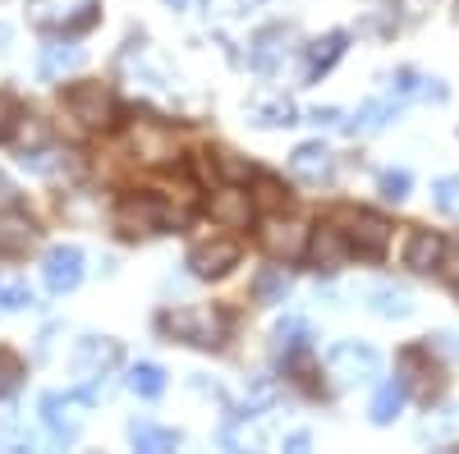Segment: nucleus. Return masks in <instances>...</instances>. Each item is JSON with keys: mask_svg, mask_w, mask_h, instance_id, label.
<instances>
[{"mask_svg": "<svg viewBox=\"0 0 459 454\" xmlns=\"http://www.w3.org/2000/svg\"><path fill=\"white\" fill-rule=\"evenodd\" d=\"M28 19L51 32H83L97 23V0H28Z\"/></svg>", "mask_w": 459, "mask_h": 454, "instance_id": "5", "label": "nucleus"}, {"mask_svg": "<svg viewBox=\"0 0 459 454\" xmlns=\"http://www.w3.org/2000/svg\"><path fill=\"white\" fill-rule=\"evenodd\" d=\"M248 216H253V198L239 193L235 184L221 188V193L212 198V220H221L225 230H239V225H248Z\"/></svg>", "mask_w": 459, "mask_h": 454, "instance_id": "19", "label": "nucleus"}, {"mask_svg": "<svg viewBox=\"0 0 459 454\" xmlns=\"http://www.w3.org/2000/svg\"><path fill=\"white\" fill-rule=\"evenodd\" d=\"M19 120H23V106H19L14 97H0V142H10V138H14Z\"/></svg>", "mask_w": 459, "mask_h": 454, "instance_id": "35", "label": "nucleus"}, {"mask_svg": "<svg viewBox=\"0 0 459 454\" xmlns=\"http://www.w3.org/2000/svg\"><path fill=\"white\" fill-rule=\"evenodd\" d=\"M400 372H404V390L432 399L441 390V367L432 363V345H413L400 354Z\"/></svg>", "mask_w": 459, "mask_h": 454, "instance_id": "11", "label": "nucleus"}, {"mask_svg": "<svg viewBox=\"0 0 459 454\" xmlns=\"http://www.w3.org/2000/svg\"><path fill=\"white\" fill-rule=\"evenodd\" d=\"M377 372H381V354L372 345H359V339H340V345L326 354V376H331L335 390L368 386Z\"/></svg>", "mask_w": 459, "mask_h": 454, "instance_id": "3", "label": "nucleus"}, {"mask_svg": "<svg viewBox=\"0 0 459 454\" xmlns=\"http://www.w3.org/2000/svg\"><path fill=\"white\" fill-rule=\"evenodd\" d=\"M308 335H313V330H308V321H299V317H285V321L276 326V354H281V358L290 363V358H294V354H299L303 345H308Z\"/></svg>", "mask_w": 459, "mask_h": 454, "instance_id": "29", "label": "nucleus"}, {"mask_svg": "<svg viewBox=\"0 0 459 454\" xmlns=\"http://www.w3.org/2000/svg\"><path fill=\"white\" fill-rule=\"evenodd\" d=\"M455 19H459V14H455Z\"/></svg>", "mask_w": 459, "mask_h": 454, "instance_id": "40", "label": "nucleus"}, {"mask_svg": "<svg viewBox=\"0 0 459 454\" xmlns=\"http://www.w3.org/2000/svg\"><path fill=\"white\" fill-rule=\"evenodd\" d=\"M115 220H120L125 235H161V230H170V225L184 220V211H175V207H170L166 198H157V193H134V198L120 202Z\"/></svg>", "mask_w": 459, "mask_h": 454, "instance_id": "4", "label": "nucleus"}, {"mask_svg": "<svg viewBox=\"0 0 459 454\" xmlns=\"http://www.w3.org/2000/svg\"><path fill=\"white\" fill-rule=\"evenodd\" d=\"M212 166H216V170H221L230 184H244V179L253 175V170H248V166L235 157V151H212Z\"/></svg>", "mask_w": 459, "mask_h": 454, "instance_id": "32", "label": "nucleus"}, {"mask_svg": "<svg viewBox=\"0 0 459 454\" xmlns=\"http://www.w3.org/2000/svg\"><path fill=\"white\" fill-rule=\"evenodd\" d=\"M308 253H313V267H317V271H335L340 261L354 257V253H350V239L335 230V220H322V225H317V235H313Z\"/></svg>", "mask_w": 459, "mask_h": 454, "instance_id": "15", "label": "nucleus"}, {"mask_svg": "<svg viewBox=\"0 0 459 454\" xmlns=\"http://www.w3.org/2000/svg\"><path fill=\"white\" fill-rule=\"evenodd\" d=\"M19 376H23V367H19V358H10V354H0V399H5L14 386H19Z\"/></svg>", "mask_w": 459, "mask_h": 454, "instance_id": "37", "label": "nucleus"}, {"mask_svg": "<svg viewBox=\"0 0 459 454\" xmlns=\"http://www.w3.org/2000/svg\"><path fill=\"white\" fill-rule=\"evenodd\" d=\"M28 303H32V289L28 285H19V280L0 285V308H5V313H19V308H28Z\"/></svg>", "mask_w": 459, "mask_h": 454, "instance_id": "34", "label": "nucleus"}, {"mask_svg": "<svg viewBox=\"0 0 459 454\" xmlns=\"http://www.w3.org/2000/svg\"><path fill=\"white\" fill-rule=\"evenodd\" d=\"M79 64H83V51H79V47H69V42H51V47H42L37 73H42L47 83H56V79H65V73H74Z\"/></svg>", "mask_w": 459, "mask_h": 454, "instance_id": "21", "label": "nucleus"}, {"mask_svg": "<svg viewBox=\"0 0 459 454\" xmlns=\"http://www.w3.org/2000/svg\"><path fill=\"white\" fill-rule=\"evenodd\" d=\"M368 308H372L377 317H409L413 303H409V294L395 289V285H372V289H368Z\"/></svg>", "mask_w": 459, "mask_h": 454, "instance_id": "25", "label": "nucleus"}, {"mask_svg": "<svg viewBox=\"0 0 459 454\" xmlns=\"http://www.w3.org/2000/svg\"><path fill=\"white\" fill-rule=\"evenodd\" d=\"M161 330L184 339V345H194V349H221L230 317L221 308H212V303H188V308H175L161 317Z\"/></svg>", "mask_w": 459, "mask_h": 454, "instance_id": "1", "label": "nucleus"}, {"mask_svg": "<svg viewBox=\"0 0 459 454\" xmlns=\"http://www.w3.org/2000/svg\"><path fill=\"white\" fill-rule=\"evenodd\" d=\"M65 106H69V116L79 120L83 129H106L110 116H115V106H110V92L101 83H74L65 92Z\"/></svg>", "mask_w": 459, "mask_h": 454, "instance_id": "9", "label": "nucleus"}, {"mask_svg": "<svg viewBox=\"0 0 459 454\" xmlns=\"http://www.w3.org/2000/svg\"><path fill=\"white\" fill-rule=\"evenodd\" d=\"M14 198H19V188H14L5 175H0V211H5V207H14Z\"/></svg>", "mask_w": 459, "mask_h": 454, "instance_id": "39", "label": "nucleus"}, {"mask_svg": "<svg viewBox=\"0 0 459 454\" xmlns=\"http://www.w3.org/2000/svg\"><path fill=\"white\" fill-rule=\"evenodd\" d=\"M437 271H441V280L459 294V244H446V253H441V267H437Z\"/></svg>", "mask_w": 459, "mask_h": 454, "instance_id": "36", "label": "nucleus"}, {"mask_svg": "<svg viewBox=\"0 0 459 454\" xmlns=\"http://www.w3.org/2000/svg\"><path fill=\"white\" fill-rule=\"evenodd\" d=\"M432 202H437V211H446V216H459V175H446V179H437V188H432Z\"/></svg>", "mask_w": 459, "mask_h": 454, "instance_id": "31", "label": "nucleus"}, {"mask_svg": "<svg viewBox=\"0 0 459 454\" xmlns=\"http://www.w3.org/2000/svg\"><path fill=\"white\" fill-rule=\"evenodd\" d=\"M395 120V101H368L359 106V116L350 120V133H381Z\"/></svg>", "mask_w": 459, "mask_h": 454, "instance_id": "26", "label": "nucleus"}, {"mask_svg": "<svg viewBox=\"0 0 459 454\" xmlns=\"http://www.w3.org/2000/svg\"><path fill=\"white\" fill-rule=\"evenodd\" d=\"M294 42H299V37H294V28H285V23H276V28L257 32V42H253V51H248L253 69H257V73H276V69L290 60Z\"/></svg>", "mask_w": 459, "mask_h": 454, "instance_id": "13", "label": "nucleus"}, {"mask_svg": "<svg viewBox=\"0 0 459 454\" xmlns=\"http://www.w3.org/2000/svg\"><path fill=\"white\" fill-rule=\"evenodd\" d=\"M235 267H239V239H230V235H212L188 248V271L198 280H221Z\"/></svg>", "mask_w": 459, "mask_h": 454, "instance_id": "7", "label": "nucleus"}, {"mask_svg": "<svg viewBox=\"0 0 459 454\" xmlns=\"http://www.w3.org/2000/svg\"><path fill=\"white\" fill-rule=\"evenodd\" d=\"M409 170H386V175H381V198H386V202H400V198H409Z\"/></svg>", "mask_w": 459, "mask_h": 454, "instance_id": "33", "label": "nucleus"}, {"mask_svg": "<svg viewBox=\"0 0 459 454\" xmlns=\"http://www.w3.org/2000/svg\"><path fill=\"white\" fill-rule=\"evenodd\" d=\"M257 202H262V207H272V211H281V207H285L281 184H276V179H262V184H257Z\"/></svg>", "mask_w": 459, "mask_h": 454, "instance_id": "38", "label": "nucleus"}, {"mask_svg": "<svg viewBox=\"0 0 459 454\" xmlns=\"http://www.w3.org/2000/svg\"><path fill=\"white\" fill-rule=\"evenodd\" d=\"M42 280H47V289H51V294H69V289H79V280H83V253L74 248V244L51 248V253H47V261H42Z\"/></svg>", "mask_w": 459, "mask_h": 454, "instance_id": "12", "label": "nucleus"}, {"mask_svg": "<svg viewBox=\"0 0 459 454\" xmlns=\"http://www.w3.org/2000/svg\"><path fill=\"white\" fill-rule=\"evenodd\" d=\"M129 441L138 445V450H179L184 445V436L175 432V427H157V423H147V418H134L129 423Z\"/></svg>", "mask_w": 459, "mask_h": 454, "instance_id": "22", "label": "nucleus"}, {"mask_svg": "<svg viewBox=\"0 0 459 454\" xmlns=\"http://www.w3.org/2000/svg\"><path fill=\"white\" fill-rule=\"evenodd\" d=\"M83 404H88L83 395H60V390L42 395V423H47L51 441H60V445L79 441V408Z\"/></svg>", "mask_w": 459, "mask_h": 454, "instance_id": "10", "label": "nucleus"}, {"mask_svg": "<svg viewBox=\"0 0 459 454\" xmlns=\"http://www.w3.org/2000/svg\"><path fill=\"white\" fill-rule=\"evenodd\" d=\"M74 363H79V376H88V390H79V395L92 404L97 395H106V372L120 363V349H115V339H83Z\"/></svg>", "mask_w": 459, "mask_h": 454, "instance_id": "8", "label": "nucleus"}, {"mask_svg": "<svg viewBox=\"0 0 459 454\" xmlns=\"http://www.w3.org/2000/svg\"><path fill=\"white\" fill-rule=\"evenodd\" d=\"M32 239H37V225L23 211L5 207V216H0V257H23Z\"/></svg>", "mask_w": 459, "mask_h": 454, "instance_id": "17", "label": "nucleus"}, {"mask_svg": "<svg viewBox=\"0 0 459 454\" xmlns=\"http://www.w3.org/2000/svg\"><path fill=\"white\" fill-rule=\"evenodd\" d=\"M441 253H446V239L437 230H413V239L404 248V267L418 276H432L441 267Z\"/></svg>", "mask_w": 459, "mask_h": 454, "instance_id": "16", "label": "nucleus"}, {"mask_svg": "<svg viewBox=\"0 0 459 454\" xmlns=\"http://www.w3.org/2000/svg\"><path fill=\"white\" fill-rule=\"evenodd\" d=\"M404 399H409L404 381H386V386H381V390L372 395V423H377V427H391V423L400 418Z\"/></svg>", "mask_w": 459, "mask_h": 454, "instance_id": "24", "label": "nucleus"}, {"mask_svg": "<svg viewBox=\"0 0 459 454\" xmlns=\"http://www.w3.org/2000/svg\"><path fill=\"white\" fill-rule=\"evenodd\" d=\"M344 47H350V37H344V32H326L322 37V42H313L308 47V64H303V79H308V83H317L322 79V73L344 56Z\"/></svg>", "mask_w": 459, "mask_h": 454, "instance_id": "20", "label": "nucleus"}, {"mask_svg": "<svg viewBox=\"0 0 459 454\" xmlns=\"http://www.w3.org/2000/svg\"><path fill=\"white\" fill-rule=\"evenodd\" d=\"M290 175H294L299 184H313V188L331 184V175H335V157H331V147H322V142H303V147H294V157H290Z\"/></svg>", "mask_w": 459, "mask_h": 454, "instance_id": "14", "label": "nucleus"}, {"mask_svg": "<svg viewBox=\"0 0 459 454\" xmlns=\"http://www.w3.org/2000/svg\"><path fill=\"white\" fill-rule=\"evenodd\" d=\"M253 294H257V303H281L285 294H290V276L285 271H262L257 280H253Z\"/></svg>", "mask_w": 459, "mask_h": 454, "instance_id": "30", "label": "nucleus"}, {"mask_svg": "<svg viewBox=\"0 0 459 454\" xmlns=\"http://www.w3.org/2000/svg\"><path fill=\"white\" fill-rule=\"evenodd\" d=\"M253 124H262V129H290V124H299V110H294L290 97H266V101L253 106Z\"/></svg>", "mask_w": 459, "mask_h": 454, "instance_id": "23", "label": "nucleus"}, {"mask_svg": "<svg viewBox=\"0 0 459 454\" xmlns=\"http://www.w3.org/2000/svg\"><path fill=\"white\" fill-rule=\"evenodd\" d=\"M129 390H134L138 399H157V395L166 390V372H161L157 363H134V367H129Z\"/></svg>", "mask_w": 459, "mask_h": 454, "instance_id": "27", "label": "nucleus"}, {"mask_svg": "<svg viewBox=\"0 0 459 454\" xmlns=\"http://www.w3.org/2000/svg\"><path fill=\"white\" fill-rule=\"evenodd\" d=\"M395 92H400V97H428V101H446L441 79H423V73H413V69H400V73H395Z\"/></svg>", "mask_w": 459, "mask_h": 454, "instance_id": "28", "label": "nucleus"}, {"mask_svg": "<svg viewBox=\"0 0 459 454\" xmlns=\"http://www.w3.org/2000/svg\"><path fill=\"white\" fill-rule=\"evenodd\" d=\"M326 220H335V230L350 239V253L354 257H381L391 248V225L381 220L377 211H363V207H335Z\"/></svg>", "mask_w": 459, "mask_h": 454, "instance_id": "2", "label": "nucleus"}, {"mask_svg": "<svg viewBox=\"0 0 459 454\" xmlns=\"http://www.w3.org/2000/svg\"><path fill=\"white\" fill-rule=\"evenodd\" d=\"M257 244L272 253L276 261H294V257L308 253V225H303L299 216H281V211H272V216L257 225Z\"/></svg>", "mask_w": 459, "mask_h": 454, "instance_id": "6", "label": "nucleus"}, {"mask_svg": "<svg viewBox=\"0 0 459 454\" xmlns=\"http://www.w3.org/2000/svg\"><path fill=\"white\" fill-rule=\"evenodd\" d=\"M129 142H134V151H138V161H143V166H166V161L175 157L170 133L157 129V124H134Z\"/></svg>", "mask_w": 459, "mask_h": 454, "instance_id": "18", "label": "nucleus"}]
</instances>
